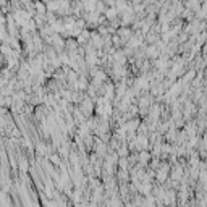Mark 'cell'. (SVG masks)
Listing matches in <instances>:
<instances>
[{
    "label": "cell",
    "mask_w": 207,
    "mask_h": 207,
    "mask_svg": "<svg viewBox=\"0 0 207 207\" xmlns=\"http://www.w3.org/2000/svg\"><path fill=\"white\" fill-rule=\"evenodd\" d=\"M0 52H2L3 55H7V57H10V55L13 54V50H12L8 45H5V44H3V45H0Z\"/></svg>",
    "instance_id": "obj_1"
}]
</instances>
